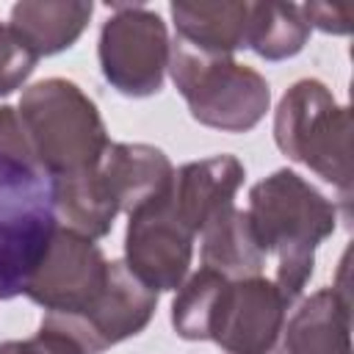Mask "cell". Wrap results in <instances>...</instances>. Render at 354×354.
Listing matches in <instances>:
<instances>
[{
  "mask_svg": "<svg viewBox=\"0 0 354 354\" xmlns=\"http://www.w3.org/2000/svg\"><path fill=\"white\" fill-rule=\"evenodd\" d=\"M274 141L282 155L315 171L340 191L343 218H351V111L315 80H296L274 111Z\"/></svg>",
  "mask_w": 354,
  "mask_h": 354,
  "instance_id": "obj_3",
  "label": "cell"
},
{
  "mask_svg": "<svg viewBox=\"0 0 354 354\" xmlns=\"http://www.w3.org/2000/svg\"><path fill=\"white\" fill-rule=\"evenodd\" d=\"M158 307V290L144 285L124 260L108 263L100 293L77 313H44V329L66 335L83 354H102L111 346L147 329Z\"/></svg>",
  "mask_w": 354,
  "mask_h": 354,
  "instance_id": "obj_7",
  "label": "cell"
},
{
  "mask_svg": "<svg viewBox=\"0 0 354 354\" xmlns=\"http://www.w3.org/2000/svg\"><path fill=\"white\" fill-rule=\"evenodd\" d=\"M301 14L310 28H318L324 33H335V36L351 33V19H354L351 3H304Z\"/></svg>",
  "mask_w": 354,
  "mask_h": 354,
  "instance_id": "obj_21",
  "label": "cell"
},
{
  "mask_svg": "<svg viewBox=\"0 0 354 354\" xmlns=\"http://www.w3.org/2000/svg\"><path fill=\"white\" fill-rule=\"evenodd\" d=\"M105 277L102 249L77 232L55 227L22 293L47 313H77L100 293Z\"/></svg>",
  "mask_w": 354,
  "mask_h": 354,
  "instance_id": "obj_10",
  "label": "cell"
},
{
  "mask_svg": "<svg viewBox=\"0 0 354 354\" xmlns=\"http://www.w3.org/2000/svg\"><path fill=\"white\" fill-rule=\"evenodd\" d=\"M100 30L102 77L124 97H152L163 88L171 41L158 11L133 3H113Z\"/></svg>",
  "mask_w": 354,
  "mask_h": 354,
  "instance_id": "obj_6",
  "label": "cell"
},
{
  "mask_svg": "<svg viewBox=\"0 0 354 354\" xmlns=\"http://www.w3.org/2000/svg\"><path fill=\"white\" fill-rule=\"evenodd\" d=\"M169 72L191 116L221 133H249L268 111L266 77L232 55H205L188 44H171Z\"/></svg>",
  "mask_w": 354,
  "mask_h": 354,
  "instance_id": "obj_4",
  "label": "cell"
},
{
  "mask_svg": "<svg viewBox=\"0 0 354 354\" xmlns=\"http://www.w3.org/2000/svg\"><path fill=\"white\" fill-rule=\"evenodd\" d=\"M288 307L274 279H227L210 313L207 340L224 354H271L285 326Z\"/></svg>",
  "mask_w": 354,
  "mask_h": 354,
  "instance_id": "obj_8",
  "label": "cell"
},
{
  "mask_svg": "<svg viewBox=\"0 0 354 354\" xmlns=\"http://www.w3.org/2000/svg\"><path fill=\"white\" fill-rule=\"evenodd\" d=\"M246 216L260 249L277 254L274 285L293 304L315 268V249L337 227V205L290 169H277L249 191Z\"/></svg>",
  "mask_w": 354,
  "mask_h": 354,
  "instance_id": "obj_1",
  "label": "cell"
},
{
  "mask_svg": "<svg viewBox=\"0 0 354 354\" xmlns=\"http://www.w3.org/2000/svg\"><path fill=\"white\" fill-rule=\"evenodd\" d=\"M202 266L224 279L260 277L266 268V252L260 249L246 210L235 205L213 216L202 227Z\"/></svg>",
  "mask_w": 354,
  "mask_h": 354,
  "instance_id": "obj_16",
  "label": "cell"
},
{
  "mask_svg": "<svg viewBox=\"0 0 354 354\" xmlns=\"http://www.w3.org/2000/svg\"><path fill=\"white\" fill-rule=\"evenodd\" d=\"M94 14L83 0H22L11 8V30L36 58L69 50Z\"/></svg>",
  "mask_w": 354,
  "mask_h": 354,
  "instance_id": "obj_14",
  "label": "cell"
},
{
  "mask_svg": "<svg viewBox=\"0 0 354 354\" xmlns=\"http://www.w3.org/2000/svg\"><path fill=\"white\" fill-rule=\"evenodd\" d=\"M271 354H351V296L346 285L315 290L282 326Z\"/></svg>",
  "mask_w": 354,
  "mask_h": 354,
  "instance_id": "obj_11",
  "label": "cell"
},
{
  "mask_svg": "<svg viewBox=\"0 0 354 354\" xmlns=\"http://www.w3.org/2000/svg\"><path fill=\"white\" fill-rule=\"evenodd\" d=\"M177 41L205 55H232L246 39L249 3L238 0H199L169 6Z\"/></svg>",
  "mask_w": 354,
  "mask_h": 354,
  "instance_id": "obj_15",
  "label": "cell"
},
{
  "mask_svg": "<svg viewBox=\"0 0 354 354\" xmlns=\"http://www.w3.org/2000/svg\"><path fill=\"white\" fill-rule=\"evenodd\" d=\"M14 346L17 354H83L66 335L44 326H39V332L28 340H14Z\"/></svg>",
  "mask_w": 354,
  "mask_h": 354,
  "instance_id": "obj_22",
  "label": "cell"
},
{
  "mask_svg": "<svg viewBox=\"0 0 354 354\" xmlns=\"http://www.w3.org/2000/svg\"><path fill=\"white\" fill-rule=\"evenodd\" d=\"M194 232L174 213L169 191L130 213L124 232V263L152 290H177L191 266Z\"/></svg>",
  "mask_w": 354,
  "mask_h": 354,
  "instance_id": "obj_9",
  "label": "cell"
},
{
  "mask_svg": "<svg viewBox=\"0 0 354 354\" xmlns=\"http://www.w3.org/2000/svg\"><path fill=\"white\" fill-rule=\"evenodd\" d=\"M243 177L246 169L235 155H213V158L191 160L180 166L171 177V188H169L171 207L188 224V230L199 235L213 216L232 207V199L243 185Z\"/></svg>",
  "mask_w": 354,
  "mask_h": 354,
  "instance_id": "obj_12",
  "label": "cell"
},
{
  "mask_svg": "<svg viewBox=\"0 0 354 354\" xmlns=\"http://www.w3.org/2000/svg\"><path fill=\"white\" fill-rule=\"evenodd\" d=\"M224 282L227 279L221 274L202 266L177 288L171 301V326L183 340H207L210 313Z\"/></svg>",
  "mask_w": 354,
  "mask_h": 354,
  "instance_id": "obj_19",
  "label": "cell"
},
{
  "mask_svg": "<svg viewBox=\"0 0 354 354\" xmlns=\"http://www.w3.org/2000/svg\"><path fill=\"white\" fill-rule=\"evenodd\" d=\"M55 227L50 180L0 155V299L25 290Z\"/></svg>",
  "mask_w": 354,
  "mask_h": 354,
  "instance_id": "obj_5",
  "label": "cell"
},
{
  "mask_svg": "<svg viewBox=\"0 0 354 354\" xmlns=\"http://www.w3.org/2000/svg\"><path fill=\"white\" fill-rule=\"evenodd\" d=\"M97 174L119 207V213H133L141 205L163 196L171 188L174 166L163 149L152 144H108L97 163Z\"/></svg>",
  "mask_w": 354,
  "mask_h": 354,
  "instance_id": "obj_13",
  "label": "cell"
},
{
  "mask_svg": "<svg viewBox=\"0 0 354 354\" xmlns=\"http://www.w3.org/2000/svg\"><path fill=\"white\" fill-rule=\"evenodd\" d=\"M36 61L39 58L11 30V25L0 22V97L17 91L36 69Z\"/></svg>",
  "mask_w": 354,
  "mask_h": 354,
  "instance_id": "obj_20",
  "label": "cell"
},
{
  "mask_svg": "<svg viewBox=\"0 0 354 354\" xmlns=\"http://www.w3.org/2000/svg\"><path fill=\"white\" fill-rule=\"evenodd\" d=\"M17 113L25 130L28 169L47 180L94 169L111 144L94 100L66 77L28 86Z\"/></svg>",
  "mask_w": 354,
  "mask_h": 354,
  "instance_id": "obj_2",
  "label": "cell"
},
{
  "mask_svg": "<svg viewBox=\"0 0 354 354\" xmlns=\"http://www.w3.org/2000/svg\"><path fill=\"white\" fill-rule=\"evenodd\" d=\"M0 354H17V346H14V340H6V343H0Z\"/></svg>",
  "mask_w": 354,
  "mask_h": 354,
  "instance_id": "obj_23",
  "label": "cell"
},
{
  "mask_svg": "<svg viewBox=\"0 0 354 354\" xmlns=\"http://www.w3.org/2000/svg\"><path fill=\"white\" fill-rule=\"evenodd\" d=\"M50 196H53L55 224L88 241L105 238L113 227V218L119 216V207L108 196L97 174V166L80 174L50 180Z\"/></svg>",
  "mask_w": 354,
  "mask_h": 354,
  "instance_id": "obj_17",
  "label": "cell"
},
{
  "mask_svg": "<svg viewBox=\"0 0 354 354\" xmlns=\"http://www.w3.org/2000/svg\"><path fill=\"white\" fill-rule=\"evenodd\" d=\"M310 30L313 28L296 3H249L243 47L266 61H285L304 50Z\"/></svg>",
  "mask_w": 354,
  "mask_h": 354,
  "instance_id": "obj_18",
  "label": "cell"
}]
</instances>
